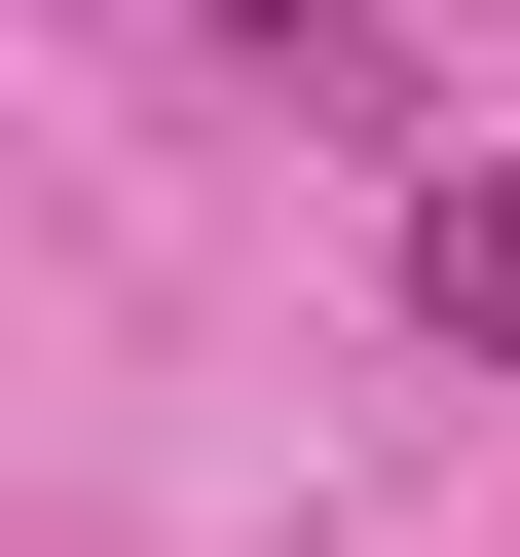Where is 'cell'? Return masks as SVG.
I'll return each mask as SVG.
<instances>
[{"instance_id":"obj_1","label":"cell","mask_w":520,"mask_h":557,"mask_svg":"<svg viewBox=\"0 0 520 557\" xmlns=\"http://www.w3.org/2000/svg\"><path fill=\"white\" fill-rule=\"evenodd\" d=\"M409 335H483V372H520V186H409Z\"/></svg>"}]
</instances>
